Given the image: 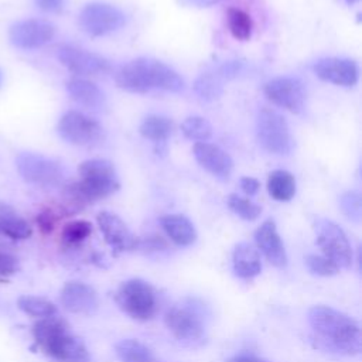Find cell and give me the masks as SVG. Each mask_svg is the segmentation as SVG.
<instances>
[{
	"mask_svg": "<svg viewBox=\"0 0 362 362\" xmlns=\"http://www.w3.org/2000/svg\"><path fill=\"white\" fill-rule=\"evenodd\" d=\"M58 222V215L55 211L47 208V209H42L38 216H37V225L40 228V230L44 233V235H48L54 230L55 225Z\"/></svg>",
	"mask_w": 362,
	"mask_h": 362,
	"instance_id": "35",
	"label": "cell"
},
{
	"mask_svg": "<svg viewBox=\"0 0 362 362\" xmlns=\"http://www.w3.org/2000/svg\"><path fill=\"white\" fill-rule=\"evenodd\" d=\"M348 4H355L356 1H359V0H345Z\"/></svg>",
	"mask_w": 362,
	"mask_h": 362,
	"instance_id": "42",
	"label": "cell"
},
{
	"mask_svg": "<svg viewBox=\"0 0 362 362\" xmlns=\"http://www.w3.org/2000/svg\"><path fill=\"white\" fill-rule=\"evenodd\" d=\"M232 264L235 274L240 279H253L262 272L260 253L247 242H240L235 246L232 253Z\"/></svg>",
	"mask_w": 362,
	"mask_h": 362,
	"instance_id": "20",
	"label": "cell"
},
{
	"mask_svg": "<svg viewBox=\"0 0 362 362\" xmlns=\"http://www.w3.org/2000/svg\"><path fill=\"white\" fill-rule=\"evenodd\" d=\"M16 165L24 181L38 187H57L64 181L65 173L62 165L42 154L20 153L16 158Z\"/></svg>",
	"mask_w": 362,
	"mask_h": 362,
	"instance_id": "7",
	"label": "cell"
},
{
	"mask_svg": "<svg viewBox=\"0 0 362 362\" xmlns=\"http://www.w3.org/2000/svg\"><path fill=\"white\" fill-rule=\"evenodd\" d=\"M124 23V13L107 3H89L79 14V24L82 30L92 37L110 34L123 27Z\"/></svg>",
	"mask_w": 362,
	"mask_h": 362,
	"instance_id": "10",
	"label": "cell"
},
{
	"mask_svg": "<svg viewBox=\"0 0 362 362\" xmlns=\"http://www.w3.org/2000/svg\"><path fill=\"white\" fill-rule=\"evenodd\" d=\"M120 362H156L153 352L139 339L126 338L115 345Z\"/></svg>",
	"mask_w": 362,
	"mask_h": 362,
	"instance_id": "25",
	"label": "cell"
},
{
	"mask_svg": "<svg viewBox=\"0 0 362 362\" xmlns=\"http://www.w3.org/2000/svg\"><path fill=\"white\" fill-rule=\"evenodd\" d=\"M228 206L233 214L245 221H255L262 214V208L257 204L238 194H230L228 197Z\"/></svg>",
	"mask_w": 362,
	"mask_h": 362,
	"instance_id": "32",
	"label": "cell"
},
{
	"mask_svg": "<svg viewBox=\"0 0 362 362\" xmlns=\"http://www.w3.org/2000/svg\"><path fill=\"white\" fill-rule=\"evenodd\" d=\"M228 27L230 34L240 41H246L252 35V18L247 13L240 8H229L228 10Z\"/></svg>",
	"mask_w": 362,
	"mask_h": 362,
	"instance_id": "29",
	"label": "cell"
},
{
	"mask_svg": "<svg viewBox=\"0 0 362 362\" xmlns=\"http://www.w3.org/2000/svg\"><path fill=\"white\" fill-rule=\"evenodd\" d=\"M260 146L276 156H287L293 150V139L286 119L274 109L263 107L256 120Z\"/></svg>",
	"mask_w": 362,
	"mask_h": 362,
	"instance_id": "6",
	"label": "cell"
},
{
	"mask_svg": "<svg viewBox=\"0 0 362 362\" xmlns=\"http://www.w3.org/2000/svg\"><path fill=\"white\" fill-rule=\"evenodd\" d=\"M218 1L219 0H177V3L184 7H209Z\"/></svg>",
	"mask_w": 362,
	"mask_h": 362,
	"instance_id": "40",
	"label": "cell"
},
{
	"mask_svg": "<svg viewBox=\"0 0 362 362\" xmlns=\"http://www.w3.org/2000/svg\"><path fill=\"white\" fill-rule=\"evenodd\" d=\"M98 226L105 238V242L115 252H127L139 246V239L132 233L127 225L116 214L102 211L96 216Z\"/></svg>",
	"mask_w": 362,
	"mask_h": 362,
	"instance_id": "16",
	"label": "cell"
},
{
	"mask_svg": "<svg viewBox=\"0 0 362 362\" xmlns=\"http://www.w3.org/2000/svg\"><path fill=\"white\" fill-rule=\"evenodd\" d=\"M66 90L76 103L85 107L100 110L106 106V99L103 92L98 88V85L86 79H79V78L69 79L66 82Z\"/></svg>",
	"mask_w": 362,
	"mask_h": 362,
	"instance_id": "21",
	"label": "cell"
},
{
	"mask_svg": "<svg viewBox=\"0 0 362 362\" xmlns=\"http://www.w3.org/2000/svg\"><path fill=\"white\" fill-rule=\"evenodd\" d=\"M17 307L27 315L47 318L57 314V305L45 297L24 294L17 298Z\"/></svg>",
	"mask_w": 362,
	"mask_h": 362,
	"instance_id": "28",
	"label": "cell"
},
{
	"mask_svg": "<svg viewBox=\"0 0 362 362\" xmlns=\"http://www.w3.org/2000/svg\"><path fill=\"white\" fill-rule=\"evenodd\" d=\"M81 180L65 185L62 211L66 215L82 211L86 205L115 194L120 184L113 164L107 160L92 158L79 164Z\"/></svg>",
	"mask_w": 362,
	"mask_h": 362,
	"instance_id": "1",
	"label": "cell"
},
{
	"mask_svg": "<svg viewBox=\"0 0 362 362\" xmlns=\"http://www.w3.org/2000/svg\"><path fill=\"white\" fill-rule=\"evenodd\" d=\"M240 188L246 195L250 197V195H255L259 191L260 182L253 177H242L240 178Z\"/></svg>",
	"mask_w": 362,
	"mask_h": 362,
	"instance_id": "39",
	"label": "cell"
},
{
	"mask_svg": "<svg viewBox=\"0 0 362 362\" xmlns=\"http://www.w3.org/2000/svg\"><path fill=\"white\" fill-rule=\"evenodd\" d=\"M267 191L276 201H290L296 194V178L286 170H274L267 178Z\"/></svg>",
	"mask_w": 362,
	"mask_h": 362,
	"instance_id": "24",
	"label": "cell"
},
{
	"mask_svg": "<svg viewBox=\"0 0 362 362\" xmlns=\"http://www.w3.org/2000/svg\"><path fill=\"white\" fill-rule=\"evenodd\" d=\"M1 82H3V75H1V71H0V86H1Z\"/></svg>",
	"mask_w": 362,
	"mask_h": 362,
	"instance_id": "43",
	"label": "cell"
},
{
	"mask_svg": "<svg viewBox=\"0 0 362 362\" xmlns=\"http://www.w3.org/2000/svg\"><path fill=\"white\" fill-rule=\"evenodd\" d=\"M139 132L144 139L156 143H163L173 132V122L165 116L150 115L143 119Z\"/></svg>",
	"mask_w": 362,
	"mask_h": 362,
	"instance_id": "26",
	"label": "cell"
},
{
	"mask_svg": "<svg viewBox=\"0 0 362 362\" xmlns=\"http://www.w3.org/2000/svg\"><path fill=\"white\" fill-rule=\"evenodd\" d=\"M194 156L198 164L216 178L228 180L233 170L230 156L212 143L201 141L194 146Z\"/></svg>",
	"mask_w": 362,
	"mask_h": 362,
	"instance_id": "18",
	"label": "cell"
},
{
	"mask_svg": "<svg viewBox=\"0 0 362 362\" xmlns=\"http://www.w3.org/2000/svg\"><path fill=\"white\" fill-rule=\"evenodd\" d=\"M314 229L317 245L320 246L322 256L329 259L339 269L351 267L354 253L345 232L335 222L328 219H317Z\"/></svg>",
	"mask_w": 362,
	"mask_h": 362,
	"instance_id": "8",
	"label": "cell"
},
{
	"mask_svg": "<svg viewBox=\"0 0 362 362\" xmlns=\"http://www.w3.org/2000/svg\"><path fill=\"white\" fill-rule=\"evenodd\" d=\"M64 308L72 314L92 315L98 311L99 298L93 287L82 281H68L59 293Z\"/></svg>",
	"mask_w": 362,
	"mask_h": 362,
	"instance_id": "17",
	"label": "cell"
},
{
	"mask_svg": "<svg viewBox=\"0 0 362 362\" xmlns=\"http://www.w3.org/2000/svg\"><path fill=\"white\" fill-rule=\"evenodd\" d=\"M181 132L187 139L201 143L212 136V126L205 117L189 116L181 123Z\"/></svg>",
	"mask_w": 362,
	"mask_h": 362,
	"instance_id": "30",
	"label": "cell"
},
{
	"mask_svg": "<svg viewBox=\"0 0 362 362\" xmlns=\"http://www.w3.org/2000/svg\"><path fill=\"white\" fill-rule=\"evenodd\" d=\"M266 98L293 113H300L305 103V88L304 83L294 76H277L264 83Z\"/></svg>",
	"mask_w": 362,
	"mask_h": 362,
	"instance_id": "12",
	"label": "cell"
},
{
	"mask_svg": "<svg viewBox=\"0 0 362 362\" xmlns=\"http://www.w3.org/2000/svg\"><path fill=\"white\" fill-rule=\"evenodd\" d=\"M255 242L257 250L263 253V256L267 259L270 264L280 269L287 264V253L273 219L264 221L256 229Z\"/></svg>",
	"mask_w": 362,
	"mask_h": 362,
	"instance_id": "19",
	"label": "cell"
},
{
	"mask_svg": "<svg viewBox=\"0 0 362 362\" xmlns=\"http://www.w3.org/2000/svg\"><path fill=\"white\" fill-rule=\"evenodd\" d=\"M305 264L313 274L322 276V277H331L339 272V267L335 263H332L325 256H320V255H308L305 257Z\"/></svg>",
	"mask_w": 362,
	"mask_h": 362,
	"instance_id": "33",
	"label": "cell"
},
{
	"mask_svg": "<svg viewBox=\"0 0 362 362\" xmlns=\"http://www.w3.org/2000/svg\"><path fill=\"white\" fill-rule=\"evenodd\" d=\"M116 85L132 93H146L151 89H163L167 92H181L184 79L167 64L140 57L122 65L115 72Z\"/></svg>",
	"mask_w": 362,
	"mask_h": 362,
	"instance_id": "3",
	"label": "cell"
},
{
	"mask_svg": "<svg viewBox=\"0 0 362 362\" xmlns=\"http://www.w3.org/2000/svg\"><path fill=\"white\" fill-rule=\"evenodd\" d=\"M232 362H269V361H264L262 358L252 356V355H240V356H236Z\"/></svg>",
	"mask_w": 362,
	"mask_h": 362,
	"instance_id": "41",
	"label": "cell"
},
{
	"mask_svg": "<svg viewBox=\"0 0 362 362\" xmlns=\"http://www.w3.org/2000/svg\"><path fill=\"white\" fill-rule=\"evenodd\" d=\"M18 270V262L10 253L0 250V277L13 276Z\"/></svg>",
	"mask_w": 362,
	"mask_h": 362,
	"instance_id": "36",
	"label": "cell"
},
{
	"mask_svg": "<svg viewBox=\"0 0 362 362\" xmlns=\"http://www.w3.org/2000/svg\"><path fill=\"white\" fill-rule=\"evenodd\" d=\"M31 332L35 345L57 362H92L85 344L69 331L62 318H40Z\"/></svg>",
	"mask_w": 362,
	"mask_h": 362,
	"instance_id": "4",
	"label": "cell"
},
{
	"mask_svg": "<svg viewBox=\"0 0 362 362\" xmlns=\"http://www.w3.org/2000/svg\"><path fill=\"white\" fill-rule=\"evenodd\" d=\"M194 92L205 102H212L223 93L222 78L218 71H205L194 82Z\"/></svg>",
	"mask_w": 362,
	"mask_h": 362,
	"instance_id": "27",
	"label": "cell"
},
{
	"mask_svg": "<svg viewBox=\"0 0 362 362\" xmlns=\"http://www.w3.org/2000/svg\"><path fill=\"white\" fill-rule=\"evenodd\" d=\"M165 325L170 332L185 345H197L204 341L205 324L202 314L192 304H177L165 314Z\"/></svg>",
	"mask_w": 362,
	"mask_h": 362,
	"instance_id": "9",
	"label": "cell"
},
{
	"mask_svg": "<svg viewBox=\"0 0 362 362\" xmlns=\"http://www.w3.org/2000/svg\"><path fill=\"white\" fill-rule=\"evenodd\" d=\"M313 69L320 79L338 86H354L359 78L358 64L349 58H322L314 64Z\"/></svg>",
	"mask_w": 362,
	"mask_h": 362,
	"instance_id": "15",
	"label": "cell"
},
{
	"mask_svg": "<svg viewBox=\"0 0 362 362\" xmlns=\"http://www.w3.org/2000/svg\"><path fill=\"white\" fill-rule=\"evenodd\" d=\"M308 322L317 338L329 349L345 355L361 352V328L352 317L327 305H314L308 310Z\"/></svg>",
	"mask_w": 362,
	"mask_h": 362,
	"instance_id": "2",
	"label": "cell"
},
{
	"mask_svg": "<svg viewBox=\"0 0 362 362\" xmlns=\"http://www.w3.org/2000/svg\"><path fill=\"white\" fill-rule=\"evenodd\" d=\"M115 300L123 313L139 321L153 318L158 308L154 287L141 279H129L123 281L116 290Z\"/></svg>",
	"mask_w": 362,
	"mask_h": 362,
	"instance_id": "5",
	"label": "cell"
},
{
	"mask_svg": "<svg viewBox=\"0 0 362 362\" xmlns=\"http://www.w3.org/2000/svg\"><path fill=\"white\" fill-rule=\"evenodd\" d=\"M55 35V27L47 20L27 18L11 25L10 42L21 49H35L48 44Z\"/></svg>",
	"mask_w": 362,
	"mask_h": 362,
	"instance_id": "13",
	"label": "cell"
},
{
	"mask_svg": "<svg viewBox=\"0 0 362 362\" xmlns=\"http://www.w3.org/2000/svg\"><path fill=\"white\" fill-rule=\"evenodd\" d=\"M243 69V64L239 62V61H229V62H225L223 65L219 66L218 69V74L221 75V78H235L238 76Z\"/></svg>",
	"mask_w": 362,
	"mask_h": 362,
	"instance_id": "37",
	"label": "cell"
},
{
	"mask_svg": "<svg viewBox=\"0 0 362 362\" xmlns=\"http://www.w3.org/2000/svg\"><path fill=\"white\" fill-rule=\"evenodd\" d=\"M57 130L65 141L75 146L96 144L103 134V127L98 120L78 110L64 113L58 122Z\"/></svg>",
	"mask_w": 362,
	"mask_h": 362,
	"instance_id": "11",
	"label": "cell"
},
{
	"mask_svg": "<svg viewBox=\"0 0 362 362\" xmlns=\"http://www.w3.org/2000/svg\"><path fill=\"white\" fill-rule=\"evenodd\" d=\"M59 62L76 75H99L112 69L110 62L95 52L74 45H62L57 51Z\"/></svg>",
	"mask_w": 362,
	"mask_h": 362,
	"instance_id": "14",
	"label": "cell"
},
{
	"mask_svg": "<svg viewBox=\"0 0 362 362\" xmlns=\"http://www.w3.org/2000/svg\"><path fill=\"white\" fill-rule=\"evenodd\" d=\"M33 233L30 223L8 205L0 204V236L11 240L28 239Z\"/></svg>",
	"mask_w": 362,
	"mask_h": 362,
	"instance_id": "23",
	"label": "cell"
},
{
	"mask_svg": "<svg viewBox=\"0 0 362 362\" xmlns=\"http://www.w3.org/2000/svg\"><path fill=\"white\" fill-rule=\"evenodd\" d=\"M339 205H341L342 212L346 215V218H349L354 222L361 221L362 202H361V194L359 192H356V191L345 192L339 199Z\"/></svg>",
	"mask_w": 362,
	"mask_h": 362,
	"instance_id": "34",
	"label": "cell"
},
{
	"mask_svg": "<svg viewBox=\"0 0 362 362\" xmlns=\"http://www.w3.org/2000/svg\"><path fill=\"white\" fill-rule=\"evenodd\" d=\"M160 225L167 236L178 246H189L197 240L195 226L181 214H168L161 216Z\"/></svg>",
	"mask_w": 362,
	"mask_h": 362,
	"instance_id": "22",
	"label": "cell"
},
{
	"mask_svg": "<svg viewBox=\"0 0 362 362\" xmlns=\"http://www.w3.org/2000/svg\"><path fill=\"white\" fill-rule=\"evenodd\" d=\"M92 233V225L88 221H72L68 222L61 232V242L66 247L81 245Z\"/></svg>",
	"mask_w": 362,
	"mask_h": 362,
	"instance_id": "31",
	"label": "cell"
},
{
	"mask_svg": "<svg viewBox=\"0 0 362 362\" xmlns=\"http://www.w3.org/2000/svg\"><path fill=\"white\" fill-rule=\"evenodd\" d=\"M38 8L47 13H58L62 10L65 0H34Z\"/></svg>",
	"mask_w": 362,
	"mask_h": 362,
	"instance_id": "38",
	"label": "cell"
}]
</instances>
